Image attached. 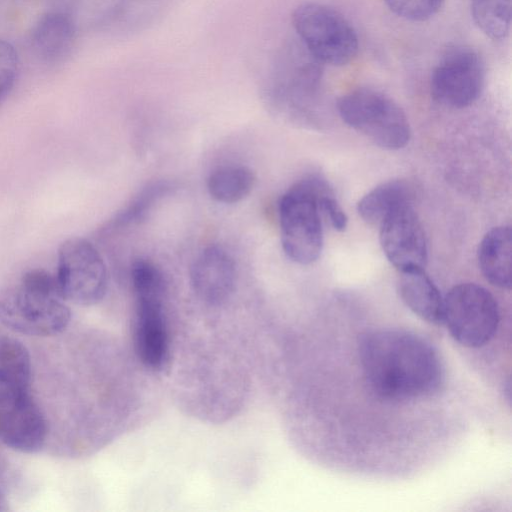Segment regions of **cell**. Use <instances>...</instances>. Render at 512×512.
<instances>
[{"label": "cell", "mask_w": 512, "mask_h": 512, "mask_svg": "<svg viewBox=\"0 0 512 512\" xmlns=\"http://www.w3.org/2000/svg\"><path fill=\"white\" fill-rule=\"evenodd\" d=\"M358 356L370 389L388 401L432 395L443 381V366L437 350L409 331H368L360 337Z\"/></svg>", "instance_id": "cell-1"}, {"label": "cell", "mask_w": 512, "mask_h": 512, "mask_svg": "<svg viewBox=\"0 0 512 512\" xmlns=\"http://www.w3.org/2000/svg\"><path fill=\"white\" fill-rule=\"evenodd\" d=\"M330 191L324 180L308 177L292 186L279 203L282 247L286 255L302 265L318 259L323 230L318 200Z\"/></svg>", "instance_id": "cell-2"}, {"label": "cell", "mask_w": 512, "mask_h": 512, "mask_svg": "<svg viewBox=\"0 0 512 512\" xmlns=\"http://www.w3.org/2000/svg\"><path fill=\"white\" fill-rule=\"evenodd\" d=\"M292 25L300 43L323 65L344 66L358 54L359 40L354 27L330 6L302 3L292 13Z\"/></svg>", "instance_id": "cell-3"}, {"label": "cell", "mask_w": 512, "mask_h": 512, "mask_svg": "<svg viewBox=\"0 0 512 512\" xmlns=\"http://www.w3.org/2000/svg\"><path fill=\"white\" fill-rule=\"evenodd\" d=\"M337 107L347 125L382 148L401 149L410 140L406 114L392 98L378 90H351L339 99Z\"/></svg>", "instance_id": "cell-4"}, {"label": "cell", "mask_w": 512, "mask_h": 512, "mask_svg": "<svg viewBox=\"0 0 512 512\" xmlns=\"http://www.w3.org/2000/svg\"><path fill=\"white\" fill-rule=\"evenodd\" d=\"M500 321L496 299L484 287L461 283L443 298V323L461 345L478 348L495 335Z\"/></svg>", "instance_id": "cell-5"}, {"label": "cell", "mask_w": 512, "mask_h": 512, "mask_svg": "<svg viewBox=\"0 0 512 512\" xmlns=\"http://www.w3.org/2000/svg\"><path fill=\"white\" fill-rule=\"evenodd\" d=\"M71 318L64 299L32 290L21 283L0 289V323L34 336H52L64 331Z\"/></svg>", "instance_id": "cell-6"}, {"label": "cell", "mask_w": 512, "mask_h": 512, "mask_svg": "<svg viewBox=\"0 0 512 512\" xmlns=\"http://www.w3.org/2000/svg\"><path fill=\"white\" fill-rule=\"evenodd\" d=\"M55 275L64 300L76 304H96L107 290L105 262L97 248L84 238L72 237L60 245Z\"/></svg>", "instance_id": "cell-7"}, {"label": "cell", "mask_w": 512, "mask_h": 512, "mask_svg": "<svg viewBox=\"0 0 512 512\" xmlns=\"http://www.w3.org/2000/svg\"><path fill=\"white\" fill-rule=\"evenodd\" d=\"M485 83V63L471 46L447 48L433 68L430 91L435 101L451 108H465L481 95Z\"/></svg>", "instance_id": "cell-8"}, {"label": "cell", "mask_w": 512, "mask_h": 512, "mask_svg": "<svg viewBox=\"0 0 512 512\" xmlns=\"http://www.w3.org/2000/svg\"><path fill=\"white\" fill-rule=\"evenodd\" d=\"M136 298L134 343L139 359L157 370L165 364L169 339L164 315L165 281L145 278L132 285Z\"/></svg>", "instance_id": "cell-9"}, {"label": "cell", "mask_w": 512, "mask_h": 512, "mask_svg": "<svg viewBox=\"0 0 512 512\" xmlns=\"http://www.w3.org/2000/svg\"><path fill=\"white\" fill-rule=\"evenodd\" d=\"M47 437V423L30 390L0 393V440L24 452L39 451Z\"/></svg>", "instance_id": "cell-10"}, {"label": "cell", "mask_w": 512, "mask_h": 512, "mask_svg": "<svg viewBox=\"0 0 512 512\" xmlns=\"http://www.w3.org/2000/svg\"><path fill=\"white\" fill-rule=\"evenodd\" d=\"M382 250L399 271L424 268L427 262L425 232L411 202L393 210L379 225Z\"/></svg>", "instance_id": "cell-11"}, {"label": "cell", "mask_w": 512, "mask_h": 512, "mask_svg": "<svg viewBox=\"0 0 512 512\" xmlns=\"http://www.w3.org/2000/svg\"><path fill=\"white\" fill-rule=\"evenodd\" d=\"M322 66L300 43L288 44L279 53L271 71L268 93L291 105L310 96L322 74Z\"/></svg>", "instance_id": "cell-12"}, {"label": "cell", "mask_w": 512, "mask_h": 512, "mask_svg": "<svg viewBox=\"0 0 512 512\" xmlns=\"http://www.w3.org/2000/svg\"><path fill=\"white\" fill-rule=\"evenodd\" d=\"M191 285L205 303L221 304L232 294L236 282V266L231 255L222 247L204 249L190 271Z\"/></svg>", "instance_id": "cell-13"}, {"label": "cell", "mask_w": 512, "mask_h": 512, "mask_svg": "<svg viewBox=\"0 0 512 512\" xmlns=\"http://www.w3.org/2000/svg\"><path fill=\"white\" fill-rule=\"evenodd\" d=\"M400 272L398 290L404 304L424 321L443 324V297L424 269Z\"/></svg>", "instance_id": "cell-14"}, {"label": "cell", "mask_w": 512, "mask_h": 512, "mask_svg": "<svg viewBox=\"0 0 512 512\" xmlns=\"http://www.w3.org/2000/svg\"><path fill=\"white\" fill-rule=\"evenodd\" d=\"M512 233L510 226L491 229L480 242L478 263L483 276L502 289L511 287Z\"/></svg>", "instance_id": "cell-15"}, {"label": "cell", "mask_w": 512, "mask_h": 512, "mask_svg": "<svg viewBox=\"0 0 512 512\" xmlns=\"http://www.w3.org/2000/svg\"><path fill=\"white\" fill-rule=\"evenodd\" d=\"M75 39V26L69 15L49 12L39 19L32 33L37 54L47 62L63 59Z\"/></svg>", "instance_id": "cell-16"}, {"label": "cell", "mask_w": 512, "mask_h": 512, "mask_svg": "<svg viewBox=\"0 0 512 512\" xmlns=\"http://www.w3.org/2000/svg\"><path fill=\"white\" fill-rule=\"evenodd\" d=\"M31 358L18 339L0 335V393L30 390Z\"/></svg>", "instance_id": "cell-17"}, {"label": "cell", "mask_w": 512, "mask_h": 512, "mask_svg": "<svg viewBox=\"0 0 512 512\" xmlns=\"http://www.w3.org/2000/svg\"><path fill=\"white\" fill-rule=\"evenodd\" d=\"M411 196L412 190L405 181H388L364 195L357 204V211L367 223L380 225L397 207L411 202Z\"/></svg>", "instance_id": "cell-18"}, {"label": "cell", "mask_w": 512, "mask_h": 512, "mask_svg": "<svg viewBox=\"0 0 512 512\" xmlns=\"http://www.w3.org/2000/svg\"><path fill=\"white\" fill-rule=\"evenodd\" d=\"M255 184L252 170L243 165H227L214 170L207 181L210 196L221 203L232 204L250 194Z\"/></svg>", "instance_id": "cell-19"}, {"label": "cell", "mask_w": 512, "mask_h": 512, "mask_svg": "<svg viewBox=\"0 0 512 512\" xmlns=\"http://www.w3.org/2000/svg\"><path fill=\"white\" fill-rule=\"evenodd\" d=\"M476 26L490 39H505L511 26V0H469Z\"/></svg>", "instance_id": "cell-20"}, {"label": "cell", "mask_w": 512, "mask_h": 512, "mask_svg": "<svg viewBox=\"0 0 512 512\" xmlns=\"http://www.w3.org/2000/svg\"><path fill=\"white\" fill-rule=\"evenodd\" d=\"M445 0H384L388 8L397 16L423 22L431 19L442 8Z\"/></svg>", "instance_id": "cell-21"}, {"label": "cell", "mask_w": 512, "mask_h": 512, "mask_svg": "<svg viewBox=\"0 0 512 512\" xmlns=\"http://www.w3.org/2000/svg\"><path fill=\"white\" fill-rule=\"evenodd\" d=\"M18 70V58L14 47L0 40V105L12 90Z\"/></svg>", "instance_id": "cell-22"}, {"label": "cell", "mask_w": 512, "mask_h": 512, "mask_svg": "<svg viewBox=\"0 0 512 512\" xmlns=\"http://www.w3.org/2000/svg\"><path fill=\"white\" fill-rule=\"evenodd\" d=\"M318 206L320 213L325 215L335 230H345L348 222L347 216L331 191L320 196Z\"/></svg>", "instance_id": "cell-23"}, {"label": "cell", "mask_w": 512, "mask_h": 512, "mask_svg": "<svg viewBox=\"0 0 512 512\" xmlns=\"http://www.w3.org/2000/svg\"><path fill=\"white\" fill-rule=\"evenodd\" d=\"M9 509L8 499L3 491L0 490V511H8Z\"/></svg>", "instance_id": "cell-24"}]
</instances>
